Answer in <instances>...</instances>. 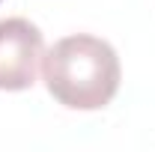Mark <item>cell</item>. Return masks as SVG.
Segmentation results:
<instances>
[{"label":"cell","mask_w":155,"mask_h":152,"mask_svg":"<svg viewBox=\"0 0 155 152\" xmlns=\"http://www.w3.org/2000/svg\"><path fill=\"white\" fill-rule=\"evenodd\" d=\"M48 93L69 111H101L114 101L122 66L114 45L98 36L75 33L54 42L42 60Z\"/></svg>","instance_id":"cell-1"},{"label":"cell","mask_w":155,"mask_h":152,"mask_svg":"<svg viewBox=\"0 0 155 152\" xmlns=\"http://www.w3.org/2000/svg\"><path fill=\"white\" fill-rule=\"evenodd\" d=\"M42 60H45V39L33 21H0V90L6 93L30 90L36 84Z\"/></svg>","instance_id":"cell-2"}]
</instances>
